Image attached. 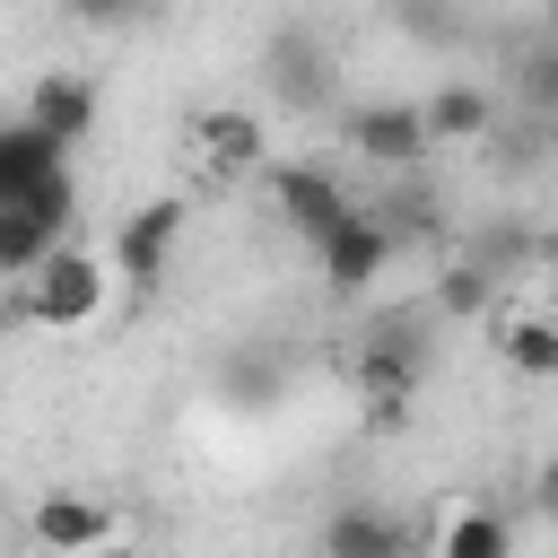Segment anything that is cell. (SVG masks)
<instances>
[{"label":"cell","mask_w":558,"mask_h":558,"mask_svg":"<svg viewBox=\"0 0 558 558\" xmlns=\"http://www.w3.org/2000/svg\"><path fill=\"white\" fill-rule=\"evenodd\" d=\"M174 244H183V201L166 192V201H148V209H131V218H122L113 262H122V279H131V288H157V279H166V262H174Z\"/></svg>","instance_id":"30bf717a"},{"label":"cell","mask_w":558,"mask_h":558,"mask_svg":"<svg viewBox=\"0 0 558 558\" xmlns=\"http://www.w3.org/2000/svg\"><path fill=\"white\" fill-rule=\"evenodd\" d=\"M488 357L523 384H558V314L541 305H497L488 314Z\"/></svg>","instance_id":"ba28073f"},{"label":"cell","mask_w":558,"mask_h":558,"mask_svg":"<svg viewBox=\"0 0 558 558\" xmlns=\"http://www.w3.org/2000/svg\"><path fill=\"white\" fill-rule=\"evenodd\" d=\"M262 201L279 209V227L288 235H305V244H331L349 218H357V201L340 192V174L331 166H314V157H279L270 174H262Z\"/></svg>","instance_id":"3957f363"},{"label":"cell","mask_w":558,"mask_h":558,"mask_svg":"<svg viewBox=\"0 0 558 558\" xmlns=\"http://www.w3.org/2000/svg\"><path fill=\"white\" fill-rule=\"evenodd\" d=\"M192 157L218 174V183H262L279 166V140L253 105H201L192 113Z\"/></svg>","instance_id":"277c9868"},{"label":"cell","mask_w":558,"mask_h":558,"mask_svg":"<svg viewBox=\"0 0 558 558\" xmlns=\"http://www.w3.org/2000/svg\"><path fill=\"white\" fill-rule=\"evenodd\" d=\"M26 541H35L44 558H113V549H122V514L96 506L87 488H44V497L26 506Z\"/></svg>","instance_id":"5b68a950"},{"label":"cell","mask_w":558,"mask_h":558,"mask_svg":"<svg viewBox=\"0 0 558 558\" xmlns=\"http://www.w3.org/2000/svg\"><path fill=\"white\" fill-rule=\"evenodd\" d=\"M314 253H323V279H331L340 296H366V288L401 262V227H392L384 209H366V201H357V218H349L331 244H314Z\"/></svg>","instance_id":"8992f818"},{"label":"cell","mask_w":558,"mask_h":558,"mask_svg":"<svg viewBox=\"0 0 558 558\" xmlns=\"http://www.w3.org/2000/svg\"><path fill=\"white\" fill-rule=\"evenodd\" d=\"M323 558H410V523L392 506H340L323 523Z\"/></svg>","instance_id":"7c38bea8"},{"label":"cell","mask_w":558,"mask_h":558,"mask_svg":"<svg viewBox=\"0 0 558 558\" xmlns=\"http://www.w3.org/2000/svg\"><path fill=\"white\" fill-rule=\"evenodd\" d=\"M488 296H497V279H488L480 262H453V270L436 279V305H445V314H488Z\"/></svg>","instance_id":"4fadbf2b"},{"label":"cell","mask_w":558,"mask_h":558,"mask_svg":"<svg viewBox=\"0 0 558 558\" xmlns=\"http://www.w3.org/2000/svg\"><path fill=\"white\" fill-rule=\"evenodd\" d=\"M549 44H558V0H549Z\"/></svg>","instance_id":"d6986e66"},{"label":"cell","mask_w":558,"mask_h":558,"mask_svg":"<svg viewBox=\"0 0 558 558\" xmlns=\"http://www.w3.org/2000/svg\"><path fill=\"white\" fill-rule=\"evenodd\" d=\"M61 9H70L78 26H122V17H131V9H148V0H61Z\"/></svg>","instance_id":"2e32d148"},{"label":"cell","mask_w":558,"mask_h":558,"mask_svg":"<svg viewBox=\"0 0 558 558\" xmlns=\"http://www.w3.org/2000/svg\"><path fill=\"white\" fill-rule=\"evenodd\" d=\"M122 296H131L122 262L70 235L35 279H9V323H17V331H52V340H87V331L113 323Z\"/></svg>","instance_id":"6da1fadb"},{"label":"cell","mask_w":558,"mask_h":558,"mask_svg":"<svg viewBox=\"0 0 558 558\" xmlns=\"http://www.w3.org/2000/svg\"><path fill=\"white\" fill-rule=\"evenodd\" d=\"M410 410H418V392H357V427L384 445V436H401L410 427Z\"/></svg>","instance_id":"5bb4252c"},{"label":"cell","mask_w":558,"mask_h":558,"mask_svg":"<svg viewBox=\"0 0 558 558\" xmlns=\"http://www.w3.org/2000/svg\"><path fill=\"white\" fill-rule=\"evenodd\" d=\"M541 253H549V270H558V235H541Z\"/></svg>","instance_id":"ac0fdd59"},{"label":"cell","mask_w":558,"mask_h":558,"mask_svg":"<svg viewBox=\"0 0 558 558\" xmlns=\"http://www.w3.org/2000/svg\"><path fill=\"white\" fill-rule=\"evenodd\" d=\"M418 558H514V523L488 506V497H445Z\"/></svg>","instance_id":"9c48e42d"},{"label":"cell","mask_w":558,"mask_h":558,"mask_svg":"<svg viewBox=\"0 0 558 558\" xmlns=\"http://www.w3.org/2000/svg\"><path fill=\"white\" fill-rule=\"evenodd\" d=\"M532 506H541V523H558V453L532 471Z\"/></svg>","instance_id":"e0dca14e"},{"label":"cell","mask_w":558,"mask_h":558,"mask_svg":"<svg viewBox=\"0 0 558 558\" xmlns=\"http://www.w3.org/2000/svg\"><path fill=\"white\" fill-rule=\"evenodd\" d=\"M418 113H427L436 148H462V140H488V131H497V87H480V78H436V87L418 96Z\"/></svg>","instance_id":"8fae6325"},{"label":"cell","mask_w":558,"mask_h":558,"mask_svg":"<svg viewBox=\"0 0 558 558\" xmlns=\"http://www.w3.org/2000/svg\"><path fill=\"white\" fill-rule=\"evenodd\" d=\"M340 140H349V157L375 166V174H418V157L436 148L418 96H366V105H349V113H340Z\"/></svg>","instance_id":"7a4b0ae2"},{"label":"cell","mask_w":558,"mask_h":558,"mask_svg":"<svg viewBox=\"0 0 558 558\" xmlns=\"http://www.w3.org/2000/svg\"><path fill=\"white\" fill-rule=\"evenodd\" d=\"M523 96H532V105H558V44H549V52H532V70H523Z\"/></svg>","instance_id":"9a60e30c"},{"label":"cell","mask_w":558,"mask_h":558,"mask_svg":"<svg viewBox=\"0 0 558 558\" xmlns=\"http://www.w3.org/2000/svg\"><path fill=\"white\" fill-rule=\"evenodd\" d=\"M35 131H52L61 148H78V140H96V113H105V87L87 78V70H44L35 87H26V105H17Z\"/></svg>","instance_id":"52a82bcc"}]
</instances>
